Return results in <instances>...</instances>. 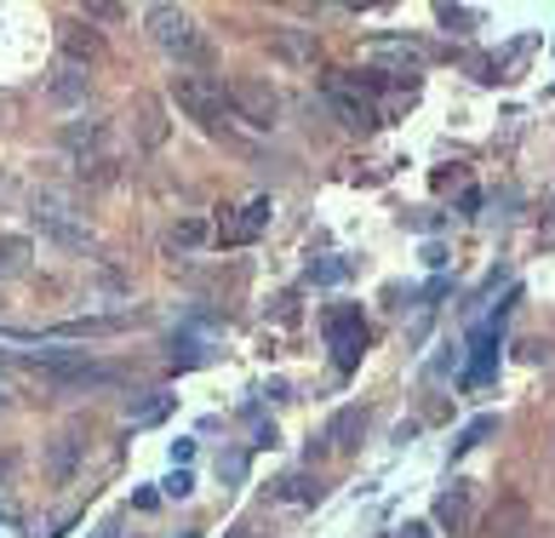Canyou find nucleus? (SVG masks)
I'll return each instance as SVG.
<instances>
[{
  "mask_svg": "<svg viewBox=\"0 0 555 538\" xmlns=\"http://www.w3.org/2000/svg\"><path fill=\"white\" fill-rule=\"evenodd\" d=\"M172 103L190 120H201L207 132H223V127H230V115H235L223 75H207V69H178L172 75Z\"/></svg>",
  "mask_w": 555,
  "mask_h": 538,
  "instance_id": "f257e3e1",
  "label": "nucleus"
},
{
  "mask_svg": "<svg viewBox=\"0 0 555 538\" xmlns=\"http://www.w3.org/2000/svg\"><path fill=\"white\" fill-rule=\"evenodd\" d=\"M143 24H150L155 47L167 52V57H178L183 69H201L212 57L207 35H201V24H195V12H183V7H150V12H143Z\"/></svg>",
  "mask_w": 555,
  "mask_h": 538,
  "instance_id": "f03ea898",
  "label": "nucleus"
},
{
  "mask_svg": "<svg viewBox=\"0 0 555 538\" xmlns=\"http://www.w3.org/2000/svg\"><path fill=\"white\" fill-rule=\"evenodd\" d=\"M230 103H235L241 120H253V127H275L281 120V92L270 87V80H258V75L230 80Z\"/></svg>",
  "mask_w": 555,
  "mask_h": 538,
  "instance_id": "7ed1b4c3",
  "label": "nucleus"
},
{
  "mask_svg": "<svg viewBox=\"0 0 555 538\" xmlns=\"http://www.w3.org/2000/svg\"><path fill=\"white\" fill-rule=\"evenodd\" d=\"M326 344L338 349V367H356V356L366 349V326H361V309L356 304H338V309H326Z\"/></svg>",
  "mask_w": 555,
  "mask_h": 538,
  "instance_id": "20e7f679",
  "label": "nucleus"
},
{
  "mask_svg": "<svg viewBox=\"0 0 555 538\" xmlns=\"http://www.w3.org/2000/svg\"><path fill=\"white\" fill-rule=\"evenodd\" d=\"M270 52L281 57V64H293V69H315V57H321V40H315V29H275L270 35Z\"/></svg>",
  "mask_w": 555,
  "mask_h": 538,
  "instance_id": "39448f33",
  "label": "nucleus"
},
{
  "mask_svg": "<svg viewBox=\"0 0 555 538\" xmlns=\"http://www.w3.org/2000/svg\"><path fill=\"white\" fill-rule=\"evenodd\" d=\"M35 223H40V235H52L57 246H75V253H80V246H92V230H87V223H75L64 206H52V201L35 206Z\"/></svg>",
  "mask_w": 555,
  "mask_h": 538,
  "instance_id": "423d86ee",
  "label": "nucleus"
},
{
  "mask_svg": "<svg viewBox=\"0 0 555 538\" xmlns=\"http://www.w3.org/2000/svg\"><path fill=\"white\" fill-rule=\"evenodd\" d=\"M80 459H87V441H80V430H57L52 447H47V475H52L57 487H64L69 475L80 470Z\"/></svg>",
  "mask_w": 555,
  "mask_h": 538,
  "instance_id": "0eeeda50",
  "label": "nucleus"
},
{
  "mask_svg": "<svg viewBox=\"0 0 555 538\" xmlns=\"http://www.w3.org/2000/svg\"><path fill=\"white\" fill-rule=\"evenodd\" d=\"M270 213H275V206H270V195L246 201L241 213H235V218H230V223H223V230H218V241H223V246H246V241H253V235L263 230V223H270Z\"/></svg>",
  "mask_w": 555,
  "mask_h": 538,
  "instance_id": "6e6552de",
  "label": "nucleus"
},
{
  "mask_svg": "<svg viewBox=\"0 0 555 538\" xmlns=\"http://www.w3.org/2000/svg\"><path fill=\"white\" fill-rule=\"evenodd\" d=\"M104 57V35H98L92 24H64V64H98Z\"/></svg>",
  "mask_w": 555,
  "mask_h": 538,
  "instance_id": "1a4fd4ad",
  "label": "nucleus"
},
{
  "mask_svg": "<svg viewBox=\"0 0 555 538\" xmlns=\"http://www.w3.org/2000/svg\"><path fill=\"white\" fill-rule=\"evenodd\" d=\"M333 110H338V120H344V127H356V132L378 127V110H373L366 98H356L349 87H333Z\"/></svg>",
  "mask_w": 555,
  "mask_h": 538,
  "instance_id": "9d476101",
  "label": "nucleus"
},
{
  "mask_svg": "<svg viewBox=\"0 0 555 538\" xmlns=\"http://www.w3.org/2000/svg\"><path fill=\"white\" fill-rule=\"evenodd\" d=\"M361 430H366V412H361V407H338V412H333V424H326V436H321V441L344 452V447H356V436H361Z\"/></svg>",
  "mask_w": 555,
  "mask_h": 538,
  "instance_id": "9b49d317",
  "label": "nucleus"
},
{
  "mask_svg": "<svg viewBox=\"0 0 555 538\" xmlns=\"http://www.w3.org/2000/svg\"><path fill=\"white\" fill-rule=\"evenodd\" d=\"M87 92H92V75L87 69H75V64H57L52 69V98L57 103H80Z\"/></svg>",
  "mask_w": 555,
  "mask_h": 538,
  "instance_id": "f8f14e48",
  "label": "nucleus"
},
{
  "mask_svg": "<svg viewBox=\"0 0 555 538\" xmlns=\"http://www.w3.org/2000/svg\"><path fill=\"white\" fill-rule=\"evenodd\" d=\"M138 138L160 150L167 143V115H160V98H138Z\"/></svg>",
  "mask_w": 555,
  "mask_h": 538,
  "instance_id": "ddd939ff",
  "label": "nucleus"
},
{
  "mask_svg": "<svg viewBox=\"0 0 555 538\" xmlns=\"http://www.w3.org/2000/svg\"><path fill=\"white\" fill-rule=\"evenodd\" d=\"M29 276V241L24 235H0V281Z\"/></svg>",
  "mask_w": 555,
  "mask_h": 538,
  "instance_id": "4468645a",
  "label": "nucleus"
},
{
  "mask_svg": "<svg viewBox=\"0 0 555 538\" xmlns=\"http://www.w3.org/2000/svg\"><path fill=\"white\" fill-rule=\"evenodd\" d=\"M373 57H389V64H424V47H413V40H373V47H366Z\"/></svg>",
  "mask_w": 555,
  "mask_h": 538,
  "instance_id": "2eb2a0df",
  "label": "nucleus"
},
{
  "mask_svg": "<svg viewBox=\"0 0 555 538\" xmlns=\"http://www.w3.org/2000/svg\"><path fill=\"white\" fill-rule=\"evenodd\" d=\"M436 515H441V522H447L452 533H459V527L469 522V492H464V487H459V492H447V499L436 504Z\"/></svg>",
  "mask_w": 555,
  "mask_h": 538,
  "instance_id": "dca6fc26",
  "label": "nucleus"
},
{
  "mask_svg": "<svg viewBox=\"0 0 555 538\" xmlns=\"http://www.w3.org/2000/svg\"><path fill=\"white\" fill-rule=\"evenodd\" d=\"M201 241H207V223H201V218H183L178 230H172V246H183V253H190V246H201Z\"/></svg>",
  "mask_w": 555,
  "mask_h": 538,
  "instance_id": "f3484780",
  "label": "nucleus"
},
{
  "mask_svg": "<svg viewBox=\"0 0 555 538\" xmlns=\"http://www.w3.org/2000/svg\"><path fill=\"white\" fill-rule=\"evenodd\" d=\"M286 499H321V487L310 475H293V482H286Z\"/></svg>",
  "mask_w": 555,
  "mask_h": 538,
  "instance_id": "a211bd4d",
  "label": "nucleus"
},
{
  "mask_svg": "<svg viewBox=\"0 0 555 538\" xmlns=\"http://www.w3.org/2000/svg\"><path fill=\"white\" fill-rule=\"evenodd\" d=\"M487 430H499V419H481V424H469V430H464V436L452 441V447H459V452H464V447H476V441L487 436Z\"/></svg>",
  "mask_w": 555,
  "mask_h": 538,
  "instance_id": "6ab92c4d",
  "label": "nucleus"
},
{
  "mask_svg": "<svg viewBox=\"0 0 555 538\" xmlns=\"http://www.w3.org/2000/svg\"><path fill=\"white\" fill-rule=\"evenodd\" d=\"M115 17H127L120 7H87V24H115Z\"/></svg>",
  "mask_w": 555,
  "mask_h": 538,
  "instance_id": "aec40b11",
  "label": "nucleus"
},
{
  "mask_svg": "<svg viewBox=\"0 0 555 538\" xmlns=\"http://www.w3.org/2000/svg\"><path fill=\"white\" fill-rule=\"evenodd\" d=\"M230 538H258V533H253V527H235V533H230Z\"/></svg>",
  "mask_w": 555,
  "mask_h": 538,
  "instance_id": "412c9836",
  "label": "nucleus"
},
{
  "mask_svg": "<svg viewBox=\"0 0 555 538\" xmlns=\"http://www.w3.org/2000/svg\"><path fill=\"white\" fill-rule=\"evenodd\" d=\"M550 223H555V206H550Z\"/></svg>",
  "mask_w": 555,
  "mask_h": 538,
  "instance_id": "4be33fe9",
  "label": "nucleus"
},
{
  "mask_svg": "<svg viewBox=\"0 0 555 538\" xmlns=\"http://www.w3.org/2000/svg\"><path fill=\"white\" fill-rule=\"evenodd\" d=\"M0 407H7V396H0Z\"/></svg>",
  "mask_w": 555,
  "mask_h": 538,
  "instance_id": "5701e85b",
  "label": "nucleus"
}]
</instances>
